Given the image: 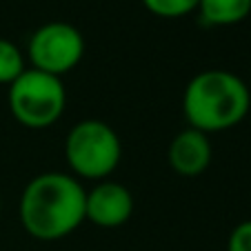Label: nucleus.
<instances>
[{
  "label": "nucleus",
  "mask_w": 251,
  "mask_h": 251,
  "mask_svg": "<svg viewBox=\"0 0 251 251\" xmlns=\"http://www.w3.org/2000/svg\"><path fill=\"white\" fill-rule=\"evenodd\" d=\"M169 167L182 178H198L209 169L213 160V147L207 133L198 129H182L169 142L167 151Z\"/></svg>",
  "instance_id": "nucleus-7"
},
{
  "label": "nucleus",
  "mask_w": 251,
  "mask_h": 251,
  "mask_svg": "<svg viewBox=\"0 0 251 251\" xmlns=\"http://www.w3.org/2000/svg\"><path fill=\"white\" fill-rule=\"evenodd\" d=\"M249 111V85L229 69L198 71L182 91V114L187 125L207 136L238 127Z\"/></svg>",
  "instance_id": "nucleus-2"
},
{
  "label": "nucleus",
  "mask_w": 251,
  "mask_h": 251,
  "mask_svg": "<svg viewBox=\"0 0 251 251\" xmlns=\"http://www.w3.org/2000/svg\"><path fill=\"white\" fill-rule=\"evenodd\" d=\"M200 0H142V5L149 14L158 18H185L198 9Z\"/></svg>",
  "instance_id": "nucleus-10"
},
{
  "label": "nucleus",
  "mask_w": 251,
  "mask_h": 251,
  "mask_svg": "<svg viewBox=\"0 0 251 251\" xmlns=\"http://www.w3.org/2000/svg\"><path fill=\"white\" fill-rule=\"evenodd\" d=\"M0 207H2V200H0Z\"/></svg>",
  "instance_id": "nucleus-12"
},
{
  "label": "nucleus",
  "mask_w": 251,
  "mask_h": 251,
  "mask_svg": "<svg viewBox=\"0 0 251 251\" xmlns=\"http://www.w3.org/2000/svg\"><path fill=\"white\" fill-rule=\"evenodd\" d=\"M85 36L71 23L51 20L40 25L29 36L25 56L31 69L45 71L51 76H67L85 58Z\"/></svg>",
  "instance_id": "nucleus-5"
},
{
  "label": "nucleus",
  "mask_w": 251,
  "mask_h": 251,
  "mask_svg": "<svg viewBox=\"0 0 251 251\" xmlns=\"http://www.w3.org/2000/svg\"><path fill=\"white\" fill-rule=\"evenodd\" d=\"M27 71V56L9 38H0V85L9 87Z\"/></svg>",
  "instance_id": "nucleus-9"
},
{
  "label": "nucleus",
  "mask_w": 251,
  "mask_h": 251,
  "mask_svg": "<svg viewBox=\"0 0 251 251\" xmlns=\"http://www.w3.org/2000/svg\"><path fill=\"white\" fill-rule=\"evenodd\" d=\"M123 160V142L109 123L85 118L67 131L65 162L78 180L100 182L111 178Z\"/></svg>",
  "instance_id": "nucleus-3"
},
{
  "label": "nucleus",
  "mask_w": 251,
  "mask_h": 251,
  "mask_svg": "<svg viewBox=\"0 0 251 251\" xmlns=\"http://www.w3.org/2000/svg\"><path fill=\"white\" fill-rule=\"evenodd\" d=\"M227 251H251V220H242L227 238Z\"/></svg>",
  "instance_id": "nucleus-11"
},
{
  "label": "nucleus",
  "mask_w": 251,
  "mask_h": 251,
  "mask_svg": "<svg viewBox=\"0 0 251 251\" xmlns=\"http://www.w3.org/2000/svg\"><path fill=\"white\" fill-rule=\"evenodd\" d=\"M87 189L69 171H43L25 185L18 202L23 229L36 240L56 242L71 236L82 223Z\"/></svg>",
  "instance_id": "nucleus-1"
},
{
  "label": "nucleus",
  "mask_w": 251,
  "mask_h": 251,
  "mask_svg": "<svg viewBox=\"0 0 251 251\" xmlns=\"http://www.w3.org/2000/svg\"><path fill=\"white\" fill-rule=\"evenodd\" d=\"M133 194L116 180H100L94 182L91 189H87L85 216L91 225L100 229H116L129 223L133 216Z\"/></svg>",
  "instance_id": "nucleus-6"
},
{
  "label": "nucleus",
  "mask_w": 251,
  "mask_h": 251,
  "mask_svg": "<svg viewBox=\"0 0 251 251\" xmlns=\"http://www.w3.org/2000/svg\"><path fill=\"white\" fill-rule=\"evenodd\" d=\"M249 89H251V87H249Z\"/></svg>",
  "instance_id": "nucleus-13"
},
{
  "label": "nucleus",
  "mask_w": 251,
  "mask_h": 251,
  "mask_svg": "<svg viewBox=\"0 0 251 251\" xmlns=\"http://www.w3.org/2000/svg\"><path fill=\"white\" fill-rule=\"evenodd\" d=\"M196 11L209 27H231L249 18L251 0H200Z\"/></svg>",
  "instance_id": "nucleus-8"
},
{
  "label": "nucleus",
  "mask_w": 251,
  "mask_h": 251,
  "mask_svg": "<svg viewBox=\"0 0 251 251\" xmlns=\"http://www.w3.org/2000/svg\"><path fill=\"white\" fill-rule=\"evenodd\" d=\"M7 104L18 125L27 129H49L67 109L62 78L27 67L23 76L7 87Z\"/></svg>",
  "instance_id": "nucleus-4"
}]
</instances>
